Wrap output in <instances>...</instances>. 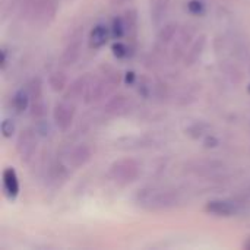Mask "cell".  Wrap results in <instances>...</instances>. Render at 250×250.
I'll return each mask as SVG.
<instances>
[{"instance_id": "cell-1", "label": "cell", "mask_w": 250, "mask_h": 250, "mask_svg": "<svg viewBox=\"0 0 250 250\" xmlns=\"http://www.w3.org/2000/svg\"><path fill=\"white\" fill-rule=\"evenodd\" d=\"M136 202L141 208L151 211V212H160L173 209L180 204V195L173 189H164V188H144L136 195Z\"/></svg>"}, {"instance_id": "cell-2", "label": "cell", "mask_w": 250, "mask_h": 250, "mask_svg": "<svg viewBox=\"0 0 250 250\" xmlns=\"http://www.w3.org/2000/svg\"><path fill=\"white\" fill-rule=\"evenodd\" d=\"M56 12V0H23L21 4V15L35 26L48 25L54 19Z\"/></svg>"}, {"instance_id": "cell-3", "label": "cell", "mask_w": 250, "mask_h": 250, "mask_svg": "<svg viewBox=\"0 0 250 250\" xmlns=\"http://www.w3.org/2000/svg\"><path fill=\"white\" fill-rule=\"evenodd\" d=\"M141 167L133 158H122L111 164L110 177L119 185H129L135 182L139 176Z\"/></svg>"}, {"instance_id": "cell-4", "label": "cell", "mask_w": 250, "mask_h": 250, "mask_svg": "<svg viewBox=\"0 0 250 250\" xmlns=\"http://www.w3.org/2000/svg\"><path fill=\"white\" fill-rule=\"evenodd\" d=\"M226 170V164L218 160H192L186 164V171L201 177H217Z\"/></svg>"}, {"instance_id": "cell-5", "label": "cell", "mask_w": 250, "mask_h": 250, "mask_svg": "<svg viewBox=\"0 0 250 250\" xmlns=\"http://www.w3.org/2000/svg\"><path fill=\"white\" fill-rule=\"evenodd\" d=\"M16 151L23 163L32 160L37 151V133L34 129L26 127L19 133V138L16 141Z\"/></svg>"}, {"instance_id": "cell-6", "label": "cell", "mask_w": 250, "mask_h": 250, "mask_svg": "<svg viewBox=\"0 0 250 250\" xmlns=\"http://www.w3.org/2000/svg\"><path fill=\"white\" fill-rule=\"evenodd\" d=\"M53 119L59 130L62 132L69 130L75 119V104L67 100L57 103L53 111Z\"/></svg>"}, {"instance_id": "cell-7", "label": "cell", "mask_w": 250, "mask_h": 250, "mask_svg": "<svg viewBox=\"0 0 250 250\" xmlns=\"http://www.w3.org/2000/svg\"><path fill=\"white\" fill-rule=\"evenodd\" d=\"M193 35H195V29L190 26V25H186L183 26L182 29H179L177 35H176V41H174V45L171 48V60L176 63L179 60H182L188 51V48L190 47L192 44V40H193Z\"/></svg>"}, {"instance_id": "cell-8", "label": "cell", "mask_w": 250, "mask_h": 250, "mask_svg": "<svg viewBox=\"0 0 250 250\" xmlns=\"http://www.w3.org/2000/svg\"><path fill=\"white\" fill-rule=\"evenodd\" d=\"M82 37H83V28H79L72 34V37L62 54L63 66H72L78 60V57L81 54V48H82Z\"/></svg>"}, {"instance_id": "cell-9", "label": "cell", "mask_w": 250, "mask_h": 250, "mask_svg": "<svg viewBox=\"0 0 250 250\" xmlns=\"http://www.w3.org/2000/svg\"><path fill=\"white\" fill-rule=\"evenodd\" d=\"M207 211L218 217H233L240 211V205L234 201L215 199L207 204Z\"/></svg>"}, {"instance_id": "cell-10", "label": "cell", "mask_w": 250, "mask_h": 250, "mask_svg": "<svg viewBox=\"0 0 250 250\" xmlns=\"http://www.w3.org/2000/svg\"><path fill=\"white\" fill-rule=\"evenodd\" d=\"M130 108H132V101L125 94H117L111 97L104 105V111L108 116H123L127 114Z\"/></svg>"}, {"instance_id": "cell-11", "label": "cell", "mask_w": 250, "mask_h": 250, "mask_svg": "<svg viewBox=\"0 0 250 250\" xmlns=\"http://www.w3.org/2000/svg\"><path fill=\"white\" fill-rule=\"evenodd\" d=\"M91 79H92V76H91L89 73H85V75L79 76L78 79H75V81L69 85V88H67V91H66L63 100H67V101L75 103V101L83 98V97H85V92H86V89H88V85H89V82H91Z\"/></svg>"}, {"instance_id": "cell-12", "label": "cell", "mask_w": 250, "mask_h": 250, "mask_svg": "<svg viewBox=\"0 0 250 250\" xmlns=\"http://www.w3.org/2000/svg\"><path fill=\"white\" fill-rule=\"evenodd\" d=\"M205 45H207V35H199L192 44L190 47L188 48L185 57H183V62H185V66L190 67L193 66L202 56L204 50H205Z\"/></svg>"}, {"instance_id": "cell-13", "label": "cell", "mask_w": 250, "mask_h": 250, "mask_svg": "<svg viewBox=\"0 0 250 250\" xmlns=\"http://www.w3.org/2000/svg\"><path fill=\"white\" fill-rule=\"evenodd\" d=\"M91 157H92L91 148L86 144H81L76 148H73V151L69 155V161L73 168H79V167H83L86 163H89Z\"/></svg>"}, {"instance_id": "cell-14", "label": "cell", "mask_w": 250, "mask_h": 250, "mask_svg": "<svg viewBox=\"0 0 250 250\" xmlns=\"http://www.w3.org/2000/svg\"><path fill=\"white\" fill-rule=\"evenodd\" d=\"M3 189L7 198L15 199L19 193V180L16 176V171L10 167L4 168L3 171Z\"/></svg>"}, {"instance_id": "cell-15", "label": "cell", "mask_w": 250, "mask_h": 250, "mask_svg": "<svg viewBox=\"0 0 250 250\" xmlns=\"http://www.w3.org/2000/svg\"><path fill=\"white\" fill-rule=\"evenodd\" d=\"M108 37H110V31L105 25H103V23L95 25L92 28V31L89 32V47L91 48L103 47L107 42Z\"/></svg>"}, {"instance_id": "cell-16", "label": "cell", "mask_w": 250, "mask_h": 250, "mask_svg": "<svg viewBox=\"0 0 250 250\" xmlns=\"http://www.w3.org/2000/svg\"><path fill=\"white\" fill-rule=\"evenodd\" d=\"M170 6V0H149V9H151V19L154 25H160L163 19L167 15Z\"/></svg>"}, {"instance_id": "cell-17", "label": "cell", "mask_w": 250, "mask_h": 250, "mask_svg": "<svg viewBox=\"0 0 250 250\" xmlns=\"http://www.w3.org/2000/svg\"><path fill=\"white\" fill-rule=\"evenodd\" d=\"M179 32V25L176 22H170V23H166L160 32H158V41L161 44H168L174 40V37L177 35Z\"/></svg>"}, {"instance_id": "cell-18", "label": "cell", "mask_w": 250, "mask_h": 250, "mask_svg": "<svg viewBox=\"0 0 250 250\" xmlns=\"http://www.w3.org/2000/svg\"><path fill=\"white\" fill-rule=\"evenodd\" d=\"M48 83H50V88L54 91V92H60L66 88L67 85V78L63 72H53L50 75V79H48Z\"/></svg>"}, {"instance_id": "cell-19", "label": "cell", "mask_w": 250, "mask_h": 250, "mask_svg": "<svg viewBox=\"0 0 250 250\" xmlns=\"http://www.w3.org/2000/svg\"><path fill=\"white\" fill-rule=\"evenodd\" d=\"M29 101H31V98H29L28 92H25V91H18V92L13 95L12 104H13V108H15L18 113H22V111H25L26 107L29 105Z\"/></svg>"}, {"instance_id": "cell-20", "label": "cell", "mask_w": 250, "mask_h": 250, "mask_svg": "<svg viewBox=\"0 0 250 250\" xmlns=\"http://www.w3.org/2000/svg\"><path fill=\"white\" fill-rule=\"evenodd\" d=\"M28 95L31 101L42 98V82L40 78H32L28 83Z\"/></svg>"}, {"instance_id": "cell-21", "label": "cell", "mask_w": 250, "mask_h": 250, "mask_svg": "<svg viewBox=\"0 0 250 250\" xmlns=\"http://www.w3.org/2000/svg\"><path fill=\"white\" fill-rule=\"evenodd\" d=\"M123 22H125V28H126V34H135L136 32V22H138V18H136V12L133 9H129L125 12L123 15Z\"/></svg>"}, {"instance_id": "cell-22", "label": "cell", "mask_w": 250, "mask_h": 250, "mask_svg": "<svg viewBox=\"0 0 250 250\" xmlns=\"http://www.w3.org/2000/svg\"><path fill=\"white\" fill-rule=\"evenodd\" d=\"M111 34L116 37V38H122L126 35V28H125V22H123V18H116L113 21V25H111Z\"/></svg>"}, {"instance_id": "cell-23", "label": "cell", "mask_w": 250, "mask_h": 250, "mask_svg": "<svg viewBox=\"0 0 250 250\" xmlns=\"http://www.w3.org/2000/svg\"><path fill=\"white\" fill-rule=\"evenodd\" d=\"M31 113L34 117H41L44 116L45 113V104H44V100H35V101H31Z\"/></svg>"}, {"instance_id": "cell-24", "label": "cell", "mask_w": 250, "mask_h": 250, "mask_svg": "<svg viewBox=\"0 0 250 250\" xmlns=\"http://www.w3.org/2000/svg\"><path fill=\"white\" fill-rule=\"evenodd\" d=\"M188 10L192 15H202L205 12V4L201 0H190L188 3Z\"/></svg>"}, {"instance_id": "cell-25", "label": "cell", "mask_w": 250, "mask_h": 250, "mask_svg": "<svg viewBox=\"0 0 250 250\" xmlns=\"http://www.w3.org/2000/svg\"><path fill=\"white\" fill-rule=\"evenodd\" d=\"M1 133L4 138H10L15 133V123L10 119H6L1 122Z\"/></svg>"}, {"instance_id": "cell-26", "label": "cell", "mask_w": 250, "mask_h": 250, "mask_svg": "<svg viewBox=\"0 0 250 250\" xmlns=\"http://www.w3.org/2000/svg\"><path fill=\"white\" fill-rule=\"evenodd\" d=\"M113 53H114L116 57L123 59V57H126L129 54V48L126 47V44H123V42L119 41V42H114L113 44Z\"/></svg>"}, {"instance_id": "cell-27", "label": "cell", "mask_w": 250, "mask_h": 250, "mask_svg": "<svg viewBox=\"0 0 250 250\" xmlns=\"http://www.w3.org/2000/svg\"><path fill=\"white\" fill-rule=\"evenodd\" d=\"M0 56H1V60H0V67H1V70H4V69H6V66H7V56H6V50H4V48L0 51Z\"/></svg>"}, {"instance_id": "cell-28", "label": "cell", "mask_w": 250, "mask_h": 250, "mask_svg": "<svg viewBox=\"0 0 250 250\" xmlns=\"http://www.w3.org/2000/svg\"><path fill=\"white\" fill-rule=\"evenodd\" d=\"M217 145H218L217 138H214V136H208V138H207V141H205V146H208V148H214V146H217Z\"/></svg>"}, {"instance_id": "cell-29", "label": "cell", "mask_w": 250, "mask_h": 250, "mask_svg": "<svg viewBox=\"0 0 250 250\" xmlns=\"http://www.w3.org/2000/svg\"><path fill=\"white\" fill-rule=\"evenodd\" d=\"M129 0H110V3L113 4V6H122V4H125V3H127Z\"/></svg>"}, {"instance_id": "cell-30", "label": "cell", "mask_w": 250, "mask_h": 250, "mask_svg": "<svg viewBox=\"0 0 250 250\" xmlns=\"http://www.w3.org/2000/svg\"><path fill=\"white\" fill-rule=\"evenodd\" d=\"M243 248H245V249L250 250V236H249V237H248V239H246V242H245Z\"/></svg>"}, {"instance_id": "cell-31", "label": "cell", "mask_w": 250, "mask_h": 250, "mask_svg": "<svg viewBox=\"0 0 250 250\" xmlns=\"http://www.w3.org/2000/svg\"><path fill=\"white\" fill-rule=\"evenodd\" d=\"M249 91H250V88H249Z\"/></svg>"}]
</instances>
